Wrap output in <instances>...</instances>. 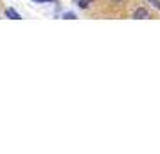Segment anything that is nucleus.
I'll use <instances>...</instances> for the list:
<instances>
[{
  "label": "nucleus",
  "instance_id": "nucleus-5",
  "mask_svg": "<svg viewBox=\"0 0 160 154\" xmlns=\"http://www.w3.org/2000/svg\"><path fill=\"white\" fill-rule=\"evenodd\" d=\"M148 2H151V4H153V7L160 9V0H148Z\"/></svg>",
  "mask_w": 160,
  "mask_h": 154
},
{
  "label": "nucleus",
  "instance_id": "nucleus-1",
  "mask_svg": "<svg viewBox=\"0 0 160 154\" xmlns=\"http://www.w3.org/2000/svg\"><path fill=\"white\" fill-rule=\"evenodd\" d=\"M133 18H135V20H146V18H148V11H146V7L135 9V13H133Z\"/></svg>",
  "mask_w": 160,
  "mask_h": 154
},
{
  "label": "nucleus",
  "instance_id": "nucleus-3",
  "mask_svg": "<svg viewBox=\"0 0 160 154\" xmlns=\"http://www.w3.org/2000/svg\"><path fill=\"white\" fill-rule=\"evenodd\" d=\"M88 2H92V0H79V7H88Z\"/></svg>",
  "mask_w": 160,
  "mask_h": 154
},
{
  "label": "nucleus",
  "instance_id": "nucleus-2",
  "mask_svg": "<svg viewBox=\"0 0 160 154\" xmlns=\"http://www.w3.org/2000/svg\"><path fill=\"white\" fill-rule=\"evenodd\" d=\"M6 16H8V18H11V20H20V15H18V13H16L15 9H6Z\"/></svg>",
  "mask_w": 160,
  "mask_h": 154
},
{
  "label": "nucleus",
  "instance_id": "nucleus-6",
  "mask_svg": "<svg viewBox=\"0 0 160 154\" xmlns=\"http://www.w3.org/2000/svg\"><path fill=\"white\" fill-rule=\"evenodd\" d=\"M32 2H38V4H42V2H54V0H32Z\"/></svg>",
  "mask_w": 160,
  "mask_h": 154
},
{
  "label": "nucleus",
  "instance_id": "nucleus-7",
  "mask_svg": "<svg viewBox=\"0 0 160 154\" xmlns=\"http://www.w3.org/2000/svg\"><path fill=\"white\" fill-rule=\"evenodd\" d=\"M112 2H113V4H119V2H121V0H112Z\"/></svg>",
  "mask_w": 160,
  "mask_h": 154
},
{
  "label": "nucleus",
  "instance_id": "nucleus-4",
  "mask_svg": "<svg viewBox=\"0 0 160 154\" xmlns=\"http://www.w3.org/2000/svg\"><path fill=\"white\" fill-rule=\"evenodd\" d=\"M63 18H65V20H74V18H76V15H72V13H65V15H63Z\"/></svg>",
  "mask_w": 160,
  "mask_h": 154
}]
</instances>
